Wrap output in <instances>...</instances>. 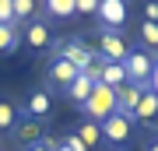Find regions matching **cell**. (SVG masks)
<instances>
[{"label": "cell", "mask_w": 158, "mask_h": 151, "mask_svg": "<svg viewBox=\"0 0 158 151\" xmlns=\"http://www.w3.org/2000/svg\"><path fill=\"white\" fill-rule=\"evenodd\" d=\"M95 11H98V0H74V18H91L95 21Z\"/></svg>", "instance_id": "44dd1931"}, {"label": "cell", "mask_w": 158, "mask_h": 151, "mask_svg": "<svg viewBox=\"0 0 158 151\" xmlns=\"http://www.w3.org/2000/svg\"><path fill=\"white\" fill-rule=\"evenodd\" d=\"M98 84V78H95V67L91 70H81L77 78L70 81V88H67V99L74 102V106H81V102H85L88 95H91V88H95Z\"/></svg>", "instance_id": "8fae6325"}, {"label": "cell", "mask_w": 158, "mask_h": 151, "mask_svg": "<svg viewBox=\"0 0 158 151\" xmlns=\"http://www.w3.org/2000/svg\"><path fill=\"white\" fill-rule=\"evenodd\" d=\"M91 49L98 53V60L123 63V56H127V49H130V39H127V32H113V28H95V32H91Z\"/></svg>", "instance_id": "7a4b0ae2"}, {"label": "cell", "mask_w": 158, "mask_h": 151, "mask_svg": "<svg viewBox=\"0 0 158 151\" xmlns=\"http://www.w3.org/2000/svg\"><path fill=\"white\" fill-rule=\"evenodd\" d=\"M81 112H85V120H91V123H102V120H109L116 112V88H109V84H95L91 88V95L77 106Z\"/></svg>", "instance_id": "3957f363"}, {"label": "cell", "mask_w": 158, "mask_h": 151, "mask_svg": "<svg viewBox=\"0 0 158 151\" xmlns=\"http://www.w3.org/2000/svg\"><path fill=\"white\" fill-rule=\"evenodd\" d=\"M77 67L67 63L63 56H49V63H46V91H60V95H67L70 81L77 78Z\"/></svg>", "instance_id": "8992f818"}, {"label": "cell", "mask_w": 158, "mask_h": 151, "mask_svg": "<svg viewBox=\"0 0 158 151\" xmlns=\"http://www.w3.org/2000/svg\"><path fill=\"white\" fill-rule=\"evenodd\" d=\"M11 11H14V25H28L35 18V0H11Z\"/></svg>", "instance_id": "ffe728a7"}, {"label": "cell", "mask_w": 158, "mask_h": 151, "mask_svg": "<svg viewBox=\"0 0 158 151\" xmlns=\"http://www.w3.org/2000/svg\"><path fill=\"white\" fill-rule=\"evenodd\" d=\"M53 148H56V141H53V137H39L35 144H28L25 151H53Z\"/></svg>", "instance_id": "cb8c5ba5"}, {"label": "cell", "mask_w": 158, "mask_h": 151, "mask_svg": "<svg viewBox=\"0 0 158 151\" xmlns=\"http://www.w3.org/2000/svg\"><path fill=\"white\" fill-rule=\"evenodd\" d=\"M95 21H98V28L127 32V21H130V0H98Z\"/></svg>", "instance_id": "277c9868"}, {"label": "cell", "mask_w": 158, "mask_h": 151, "mask_svg": "<svg viewBox=\"0 0 158 151\" xmlns=\"http://www.w3.org/2000/svg\"><path fill=\"white\" fill-rule=\"evenodd\" d=\"M144 151H158V141H148V148Z\"/></svg>", "instance_id": "4316f807"}, {"label": "cell", "mask_w": 158, "mask_h": 151, "mask_svg": "<svg viewBox=\"0 0 158 151\" xmlns=\"http://www.w3.org/2000/svg\"><path fill=\"white\" fill-rule=\"evenodd\" d=\"M151 60H155V63H158V49H155V53H151Z\"/></svg>", "instance_id": "f546056e"}, {"label": "cell", "mask_w": 158, "mask_h": 151, "mask_svg": "<svg viewBox=\"0 0 158 151\" xmlns=\"http://www.w3.org/2000/svg\"><path fill=\"white\" fill-rule=\"evenodd\" d=\"M49 56H63V60L74 63L77 70H91V67H95V60H98V53L91 49L81 35H70V39H53Z\"/></svg>", "instance_id": "6da1fadb"}, {"label": "cell", "mask_w": 158, "mask_h": 151, "mask_svg": "<svg viewBox=\"0 0 158 151\" xmlns=\"http://www.w3.org/2000/svg\"><path fill=\"white\" fill-rule=\"evenodd\" d=\"M151 67H155L151 53L141 49L137 42H130V49H127V56H123V74H127V81H134V84H148Z\"/></svg>", "instance_id": "5b68a950"}, {"label": "cell", "mask_w": 158, "mask_h": 151, "mask_svg": "<svg viewBox=\"0 0 158 151\" xmlns=\"http://www.w3.org/2000/svg\"><path fill=\"white\" fill-rule=\"evenodd\" d=\"M137 46L148 53L158 49V21H141V28H137Z\"/></svg>", "instance_id": "e0dca14e"}, {"label": "cell", "mask_w": 158, "mask_h": 151, "mask_svg": "<svg viewBox=\"0 0 158 151\" xmlns=\"http://www.w3.org/2000/svg\"><path fill=\"white\" fill-rule=\"evenodd\" d=\"M0 25H14V11H11V0H0Z\"/></svg>", "instance_id": "d4e9b609"}, {"label": "cell", "mask_w": 158, "mask_h": 151, "mask_svg": "<svg viewBox=\"0 0 158 151\" xmlns=\"http://www.w3.org/2000/svg\"><path fill=\"white\" fill-rule=\"evenodd\" d=\"M42 11L56 21H67V18H74V0H42Z\"/></svg>", "instance_id": "ac0fdd59"}, {"label": "cell", "mask_w": 158, "mask_h": 151, "mask_svg": "<svg viewBox=\"0 0 158 151\" xmlns=\"http://www.w3.org/2000/svg\"><path fill=\"white\" fill-rule=\"evenodd\" d=\"M21 46V28L18 25H0V56H11Z\"/></svg>", "instance_id": "9a60e30c"}, {"label": "cell", "mask_w": 158, "mask_h": 151, "mask_svg": "<svg viewBox=\"0 0 158 151\" xmlns=\"http://www.w3.org/2000/svg\"><path fill=\"white\" fill-rule=\"evenodd\" d=\"M25 116H32V120H49L53 116V91H46V88H32L28 91V99H25V106H21Z\"/></svg>", "instance_id": "9c48e42d"}, {"label": "cell", "mask_w": 158, "mask_h": 151, "mask_svg": "<svg viewBox=\"0 0 158 151\" xmlns=\"http://www.w3.org/2000/svg\"><path fill=\"white\" fill-rule=\"evenodd\" d=\"M21 116L25 112H21V106L14 99H0V130H14Z\"/></svg>", "instance_id": "2e32d148"}, {"label": "cell", "mask_w": 158, "mask_h": 151, "mask_svg": "<svg viewBox=\"0 0 158 151\" xmlns=\"http://www.w3.org/2000/svg\"><path fill=\"white\" fill-rule=\"evenodd\" d=\"M95 78L109 88H119L127 84V74H123V63H109V60H95Z\"/></svg>", "instance_id": "4fadbf2b"}, {"label": "cell", "mask_w": 158, "mask_h": 151, "mask_svg": "<svg viewBox=\"0 0 158 151\" xmlns=\"http://www.w3.org/2000/svg\"><path fill=\"white\" fill-rule=\"evenodd\" d=\"M53 151H67V148H63V141H56V148H53Z\"/></svg>", "instance_id": "f1b7e54d"}, {"label": "cell", "mask_w": 158, "mask_h": 151, "mask_svg": "<svg viewBox=\"0 0 158 151\" xmlns=\"http://www.w3.org/2000/svg\"><path fill=\"white\" fill-rule=\"evenodd\" d=\"M148 88H151L155 95H158V63H155V67H151V78H148Z\"/></svg>", "instance_id": "484cf974"}, {"label": "cell", "mask_w": 158, "mask_h": 151, "mask_svg": "<svg viewBox=\"0 0 158 151\" xmlns=\"http://www.w3.org/2000/svg\"><path fill=\"white\" fill-rule=\"evenodd\" d=\"M106 151H123V148H106Z\"/></svg>", "instance_id": "4dcf8cb0"}, {"label": "cell", "mask_w": 158, "mask_h": 151, "mask_svg": "<svg viewBox=\"0 0 158 151\" xmlns=\"http://www.w3.org/2000/svg\"><path fill=\"white\" fill-rule=\"evenodd\" d=\"M141 91H144V84H134V81H127V84H119V88H116V112H119V116L134 120V109H137Z\"/></svg>", "instance_id": "30bf717a"}, {"label": "cell", "mask_w": 158, "mask_h": 151, "mask_svg": "<svg viewBox=\"0 0 158 151\" xmlns=\"http://www.w3.org/2000/svg\"><path fill=\"white\" fill-rule=\"evenodd\" d=\"M21 46H28L32 53H49V46H53V28H49V21L32 18L28 25H21Z\"/></svg>", "instance_id": "ba28073f"}, {"label": "cell", "mask_w": 158, "mask_h": 151, "mask_svg": "<svg viewBox=\"0 0 158 151\" xmlns=\"http://www.w3.org/2000/svg\"><path fill=\"white\" fill-rule=\"evenodd\" d=\"M141 21H158V0H144V7H141Z\"/></svg>", "instance_id": "7402d4cb"}, {"label": "cell", "mask_w": 158, "mask_h": 151, "mask_svg": "<svg viewBox=\"0 0 158 151\" xmlns=\"http://www.w3.org/2000/svg\"><path fill=\"white\" fill-rule=\"evenodd\" d=\"M151 141H158V123H155V127H151Z\"/></svg>", "instance_id": "83f0119b"}, {"label": "cell", "mask_w": 158, "mask_h": 151, "mask_svg": "<svg viewBox=\"0 0 158 151\" xmlns=\"http://www.w3.org/2000/svg\"><path fill=\"white\" fill-rule=\"evenodd\" d=\"M63 148H67V151H88V148H85V141L74 134V130H70L67 137H63Z\"/></svg>", "instance_id": "603a6c76"}, {"label": "cell", "mask_w": 158, "mask_h": 151, "mask_svg": "<svg viewBox=\"0 0 158 151\" xmlns=\"http://www.w3.org/2000/svg\"><path fill=\"white\" fill-rule=\"evenodd\" d=\"M155 120H158V95L144 84L141 99H137V109H134V123H148V127H151Z\"/></svg>", "instance_id": "7c38bea8"}, {"label": "cell", "mask_w": 158, "mask_h": 151, "mask_svg": "<svg viewBox=\"0 0 158 151\" xmlns=\"http://www.w3.org/2000/svg\"><path fill=\"white\" fill-rule=\"evenodd\" d=\"M11 134H14V141H21V144L28 148V144H35V141L42 137V127H39V120H32V116H21V120H18V127L11 130Z\"/></svg>", "instance_id": "5bb4252c"}, {"label": "cell", "mask_w": 158, "mask_h": 151, "mask_svg": "<svg viewBox=\"0 0 158 151\" xmlns=\"http://www.w3.org/2000/svg\"><path fill=\"white\" fill-rule=\"evenodd\" d=\"M74 134H77L81 141H85V148H88V151L102 144V130H98V123H91V120H85V123H81L77 130H74Z\"/></svg>", "instance_id": "d6986e66"}, {"label": "cell", "mask_w": 158, "mask_h": 151, "mask_svg": "<svg viewBox=\"0 0 158 151\" xmlns=\"http://www.w3.org/2000/svg\"><path fill=\"white\" fill-rule=\"evenodd\" d=\"M102 130V141H106L109 148H123L130 137H134V120H127V116H119V112H113L109 120H102L98 123Z\"/></svg>", "instance_id": "52a82bcc"}]
</instances>
